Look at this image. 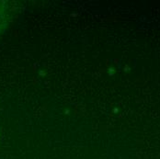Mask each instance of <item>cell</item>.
Segmentation results:
<instances>
[{
	"label": "cell",
	"mask_w": 160,
	"mask_h": 159,
	"mask_svg": "<svg viewBox=\"0 0 160 159\" xmlns=\"http://www.w3.org/2000/svg\"><path fill=\"white\" fill-rule=\"evenodd\" d=\"M7 11H8V6L6 2L0 1V37L5 32V29L7 27Z\"/></svg>",
	"instance_id": "obj_1"
}]
</instances>
